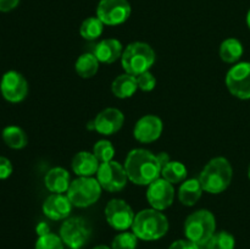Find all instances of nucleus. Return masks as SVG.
<instances>
[{
  "instance_id": "1",
  "label": "nucleus",
  "mask_w": 250,
  "mask_h": 249,
  "mask_svg": "<svg viewBox=\"0 0 250 249\" xmlns=\"http://www.w3.org/2000/svg\"><path fill=\"white\" fill-rule=\"evenodd\" d=\"M128 180L138 186H149L161 177V165L155 154L146 149H132L125 160Z\"/></svg>"
},
{
  "instance_id": "2",
  "label": "nucleus",
  "mask_w": 250,
  "mask_h": 249,
  "mask_svg": "<svg viewBox=\"0 0 250 249\" xmlns=\"http://www.w3.org/2000/svg\"><path fill=\"white\" fill-rule=\"evenodd\" d=\"M233 178V168L224 156L211 159L200 172L199 180L204 192L220 194L229 187Z\"/></svg>"
},
{
  "instance_id": "3",
  "label": "nucleus",
  "mask_w": 250,
  "mask_h": 249,
  "mask_svg": "<svg viewBox=\"0 0 250 249\" xmlns=\"http://www.w3.org/2000/svg\"><path fill=\"white\" fill-rule=\"evenodd\" d=\"M168 220L160 210L153 208L137 212L134 216L132 232L142 241H158L168 231Z\"/></svg>"
},
{
  "instance_id": "4",
  "label": "nucleus",
  "mask_w": 250,
  "mask_h": 249,
  "mask_svg": "<svg viewBox=\"0 0 250 249\" xmlns=\"http://www.w3.org/2000/svg\"><path fill=\"white\" fill-rule=\"evenodd\" d=\"M155 51L144 42H133L128 44L121 56V65L125 72L137 76L146 72L155 62Z\"/></svg>"
},
{
  "instance_id": "5",
  "label": "nucleus",
  "mask_w": 250,
  "mask_h": 249,
  "mask_svg": "<svg viewBox=\"0 0 250 249\" xmlns=\"http://www.w3.org/2000/svg\"><path fill=\"white\" fill-rule=\"evenodd\" d=\"M216 219L210 210L200 209L188 215L185 221V234L187 239L205 246L215 234Z\"/></svg>"
},
{
  "instance_id": "6",
  "label": "nucleus",
  "mask_w": 250,
  "mask_h": 249,
  "mask_svg": "<svg viewBox=\"0 0 250 249\" xmlns=\"http://www.w3.org/2000/svg\"><path fill=\"white\" fill-rule=\"evenodd\" d=\"M102 186L94 177H78L71 182L67 197L73 207L88 208L95 204L102 195Z\"/></svg>"
},
{
  "instance_id": "7",
  "label": "nucleus",
  "mask_w": 250,
  "mask_h": 249,
  "mask_svg": "<svg viewBox=\"0 0 250 249\" xmlns=\"http://www.w3.org/2000/svg\"><path fill=\"white\" fill-rule=\"evenodd\" d=\"M63 244L71 249H81L88 243L92 236L89 222L81 216L68 217L60 227V234Z\"/></svg>"
},
{
  "instance_id": "8",
  "label": "nucleus",
  "mask_w": 250,
  "mask_h": 249,
  "mask_svg": "<svg viewBox=\"0 0 250 249\" xmlns=\"http://www.w3.org/2000/svg\"><path fill=\"white\" fill-rule=\"evenodd\" d=\"M97 180L103 189L111 193L124 189L129 181L125 166L114 160L100 164L97 172Z\"/></svg>"
},
{
  "instance_id": "9",
  "label": "nucleus",
  "mask_w": 250,
  "mask_h": 249,
  "mask_svg": "<svg viewBox=\"0 0 250 249\" xmlns=\"http://www.w3.org/2000/svg\"><path fill=\"white\" fill-rule=\"evenodd\" d=\"M132 12L128 0H100L97 17L106 26H119L129 19Z\"/></svg>"
},
{
  "instance_id": "10",
  "label": "nucleus",
  "mask_w": 250,
  "mask_h": 249,
  "mask_svg": "<svg viewBox=\"0 0 250 249\" xmlns=\"http://www.w3.org/2000/svg\"><path fill=\"white\" fill-rule=\"evenodd\" d=\"M226 85L233 97L242 100L250 99V61L238 62L229 68Z\"/></svg>"
},
{
  "instance_id": "11",
  "label": "nucleus",
  "mask_w": 250,
  "mask_h": 249,
  "mask_svg": "<svg viewBox=\"0 0 250 249\" xmlns=\"http://www.w3.org/2000/svg\"><path fill=\"white\" fill-rule=\"evenodd\" d=\"M134 216L131 205L124 199H111L105 207V217L110 226L117 231H127L133 225Z\"/></svg>"
},
{
  "instance_id": "12",
  "label": "nucleus",
  "mask_w": 250,
  "mask_h": 249,
  "mask_svg": "<svg viewBox=\"0 0 250 249\" xmlns=\"http://www.w3.org/2000/svg\"><path fill=\"white\" fill-rule=\"evenodd\" d=\"M175 199V188L172 183L165 178L159 177L148 186L146 189V200L149 205L155 210H166L172 205Z\"/></svg>"
},
{
  "instance_id": "13",
  "label": "nucleus",
  "mask_w": 250,
  "mask_h": 249,
  "mask_svg": "<svg viewBox=\"0 0 250 249\" xmlns=\"http://www.w3.org/2000/svg\"><path fill=\"white\" fill-rule=\"evenodd\" d=\"M1 94L7 102L20 103L27 97L28 83L26 78L17 71H9L5 73L0 82Z\"/></svg>"
},
{
  "instance_id": "14",
  "label": "nucleus",
  "mask_w": 250,
  "mask_h": 249,
  "mask_svg": "<svg viewBox=\"0 0 250 249\" xmlns=\"http://www.w3.org/2000/svg\"><path fill=\"white\" fill-rule=\"evenodd\" d=\"M163 120L156 115H146L137 121L133 136L139 143H153L160 138L163 133Z\"/></svg>"
},
{
  "instance_id": "15",
  "label": "nucleus",
  "mask_w": 250,
  "mask_h": 249,
  "mask_svg": "<svg viewBox=\"0 0 250 249\" xmlns=\"http://www.w3.org/2000/svg\"><path fill=\"white\" fill-rule=\"evenodd\" d=\"M125 122V115L116 107H106L100 111L93 120L94 131L102 136H112L122 128Z\"/></svg>"
},
{
  "instance_id": "16",
  "label": "nucleus",
  "mask_w": 250,
  "mask_h": 249,
  "mask_svg": "<svg viewBox=\"0 0 250 249\" xmlns=\"http://www.w3.org/2000/svg\"><path fill=\"white\" fill-rule=\"evenodd\" d=\"M72 207V203L68 199L67 195L53 193L44 200L42 209L48 219L53 220V221H60V220H66L70 216Z\"/></svg>"
},
{
  "instance_id": "17",
  "label": "nucleus",
  "mask_w": 250,
  "mask_h": 249,
  "mask_svg": "<svg viewBox=\"0 0 250 249\" xmlns=\"http://www.w3.org/2000/svg\"><path fill=\"white\" fill-rule=\"evenodd\" d=\"M124 53V46L119 39L106 38L100 41L95 45L93 54L97 56L99 62L103 63H114L119 59H121Z\"/></svg>"
},
{
  "instance_id": "18",
  "label": "nucleus",
  "mask_w": 250,
  "mask_h": 249,
  "mask_svg": "<svg viewBox=\"0 0 250 249\" xmlns=\"http://www.w3.org/2000/svg\"><path fill=\"white\" fill-rule=\"evenodd\" d=\"M72 171L78 177H93L97 175L100 163L94 154L89 151H80L72 159Z\"/></svg>"
},
{
  "instance_id": "19",
  "label": "nucleus",
  "mask_w": 250,
  "mask_h": 249,
  "mask_svg": "<svg viewBox=\"0 0 250 249\" xmlns=\"http://www.w3.org/2000/svg\"><path fill=\"white\" fill-rule=\"evenodd\" d=\"M46 189L51 193H59L63 194L68 190L71 185L70 173L63 167H53L48 171L44 177Z\"/></svg>"
},
{
  "instance_id": "20",
  "label": "nucleus",
  "mask_w": 250,
  "mask_h": 249,
  "mask_svg": "<svg viewBox=\"0 0 250 249\" xmlns=\"http://www.w3.org/2000/svg\"><path fill=\"white\" fill-rule=\"evenodd\" d=\"M203 189L198 178H190V180L183 181L178 189V199L186 207H193L198 203L202 197Z\"/></svg>"
},
{
  "instance_id": "21",
  "label": "nucleus",
  "mask_w": 250,
  "mask_h": 249,
  "mask_svg": "<svg viewBox=\"0 0 250 249\" xmlns=\"http://www.w3.org/2000/svg\"><path fill=\"white\" fill-rule=\"evenodd\" d=\"M137 89H138L137 78L128 73L120 75L112 81L111 92L119 99H127V98L133 97Z\"/></svg>"
},
{
  "instance_id": "22",
  "label": "nucleus",
  "mask_w": 250,
  "mask_h": 249,
  "mask_svg": "<svg viewBox=\"0 0 250 249\" xmlns=\"http://www.w3.org/2000/svg\"><path fill=\"white\" fill-rule=\"evenodd\" d=\"M220 58L227 63H236L244 53L243 44L236 38H227L220 45Z\"/></svg>"
},
{
  "instance_id": "23",
  "label": "nucleus",
  "mask_w": 250,
  "mask_h": 249,
  "mask_svg": "<svg viewBox=\"0 0 250 249\" xmlns=\"http://www.w3.org/2000/svg\"><path fill=\"white\" fill-rule=\"evenodd\" d=\"M75 70L82 78H92L99 70V60L93 53H84L77 59Z\"/></svg>"
},
{
  "instance_id": "24",
  "label": "nucleus",
  "mask_w": 250,
  "mask_h": 249,
  "mask_svg": "<svg viewBox=\"0 0 250 249\" xmlns=\"http://www.w3.org/2000/svg\"><path fill=\"white\" fill-rule=\"evenodd\" d=\"M188 175L187 167L185 166V164H182L181 161H172L166 164L163 168H161V177L165 178L166 181H168L172 185L176 183H182L183 181H186Z\"/></svg>"
},
{
  "instance_id": "25",
  "label": "nucleus",
  "mask_w": 250,
  "mask_h": 249,
  "mask_svg": "<svg viewBox=\"0 0 250 249\" xmlns=\"http://www.w3.org/2000/svg\"><path fill=\"white\" fill-rule=\"evenodd\" d=\"M2 139L7 146L12 149H22L27 145L28 139L22 128L17 126H7L2 129Z\"/></svg>"
},
{
  "instance_id": "26",
  "label": "nucleus",
  "mask_w": 250,
  "mask_h": 249,
  "mask_svg": "<svg viewBox=\"0 0 250 249\" xmlns=\"http://www.w3.org/2000/svg\"><path fill=\"white\" fill-rule=\"evenodd\" d=\"M104 26L105 24L97 16L88 17L82 22L80 27L81 37L85 41H95L103 34Z\"/></svg>"
},
{
  "instance_id": "27",
  "label": "nucleus",
  "mask_w": 250,
  "mask_h": 249,
  "mask_svg": "<svg viewBox=\"0 0 250 249\" xmlns=\"http://www.w3.org/2000/svg\"><path fill=\"white\" fill-rule=\"evenodd\" d=\"M205 247L207 249H234L236 239L229 232L220 231L210 238Z\"/></svg>"
},
{
  "instance_id": "28",
  "label": "nucleus",
  "mask_w": 250,
  "mask_h": 249,
  "mask_svg": "<svg viewBox=\"0 0 250 249\" xmlns=\"http://www.w3.org/2000/svg\"><path fill=\"white\" fill-rule=\"evenodd\" d=\"M93 154L100 164L112 161L115 156V148L112 143L106 139H100L93 146Z\"/></svg>"
},
{
  "instance_id": "29",
  "label": "nucleus",
  "mask_w": 250,
  "mask_h": 249,
  "mask_svg": "<svg viewBox=\"0 0 250 249\" xmlns=\"http://www.w3.org/2000/svg\"><path fill=\"white\" fill-rule=\"evenodd\" d=\"M138 244V237L133 232L122 231L112 239L111 249H136Z\"/></svg>"
},
{
  "instance_id": "30",
  "label": "nucleus",
  "mask_w": 250,
  "mask_h": 249,
  "mask_svg": "<svg viewBox=\"0 0 250 249\" xmlns=\"http://www.w3.org/2000/svg\"><path fill=\"white\" fill-rule=\"evenodd\" d=\"M63 242L60 236L55 233H48L38 237L34 249H63Z\"/></svg>"
},
{
  "instance_id": "31",
  "label": "nucleus",
  "mask_w": 250,
  "mask_h": 249,
  "mask_svg": "<svg viewBox=\"0 0 250 249\" xmlns=\"http://www.w3.org/2000/svg\"><path fill=\"white\" fill-rule=\"evenodd\" d=\"M136 78L138 88L143 92H151L156 87V78L150 71H146V72L137 76Z\"/></svg>"
},
{
  "instance_id": "32",
  "label": "nucleus",
  "mask_w": 250,
  "mask_h": 249,
  "mask_svg": "<svg viewBox=\"0 0 250 249\" xmlns=\"http://www.w3.org/2000/svg\"><path fill=\"white\" fill-rule=\"evenodd\" d=\"M168 249H207L205 246H199V244L194 243V242L189 241V239H178L175 241Z\"/></svg>"
},
{
  "instance_id": "33",
  "label": "nucleus",
  "mask_w": 250,
  "mask_h": 249,
  "mask_svg": "<svg viewBox=\"0 0 250 249\" xmlns=\"http://www.w3.org/2000/svg\"><path fill=\"white\" fill-rule=\"evenodd\" d=\"M12 173L11 161L7 158L0 156V180H6Z\"/></svg>"
},
{
  "instance_id": "34",
  "label": "nucleus",
  "mask_w": 250,
  "mask_h": 249,
  "mask_svg": "<svg viewBox=\"0 0 250 249\" xmlns=\"http://www.w3.org/2000/svg\"><path fill=\"white\" fill-rule=\"evenodd\" d=\"M20 0H0V12H9L19 5Z\"/></svg>"
},
{
  "instance_id": "35",
  "label": "nucleus",
  "mask_w": 250,
  "mask_h": 249,
  "mask_svg": "<svg viewBox=\"0 0 250 249\" xmlns=\"http://www.w3.org/2000/svg\"><path fill=\"white\" fill-rule=\"evenodd\" d=\"M36 231H37V234H38L39 237L44 236V234L50 233V228H49V225L46 224V222H39V224L37 225Z\"/></svg>"
},
{
  "instance_id": "36",
  "label": "nucleus",
  "mask_w": 250,
  "mask_h": 249,
  "mask_svg": "<svg viewBox=\"0 0 250 249\" xmlns=\"http://www.w3.org/2000/svg\"><path fill=\"white\" fill-rule=\"evenodd\" d=\"M156 158H158L159 163H160L161 168H163L164 166L166 165V164L170 163V161H171L170 156H168L167 153H159V154H156Z\"/></svg>"
},
{
  "instance_id": "37",
  "label": "nucleus",
  "mask_w": 250,
  "mask_h": 249,
  "mask_svg": "<svg viewBox=\"0 0 250 249\" xmlns=\"http://www.w3.org/2000/svg\"><path fill=\"white\" fill-rule=\"evenodd\" d=\"M93 249H111V248H110V247H107V246H103V244H102V246L94 247Z\"/></svg>"
},
{
  "instance_id": "38",
  "label": "nucleus",
  "mask_w": 250,
  "mask_h": 249,
  "mask_svg": "<svg viewBox=\"0 0 250 249\" xmlns=\"http://www.w3.org/2000/svg\"><path fill=\"white\" fill-rule=\"evenodd\" d=\"M247 24H248V28L250 29V9H249L248 14H247Z\"/></svg>"
},
{
  "instance_id": "39",
  "label": "nucleus",
  "mask_w": 250,
  "mask_h": 249,
  "mask_svg": "<svg viewBox=\"0 0 250 249\" xmlns=\"http://www.w3.org/2000/svg\"><path fill=\"white\" fill-rule=\"evenodd\" d=\"M248 176H249V180H250V165H249V168H248Z\"/></svg>"
}]
</instances>
